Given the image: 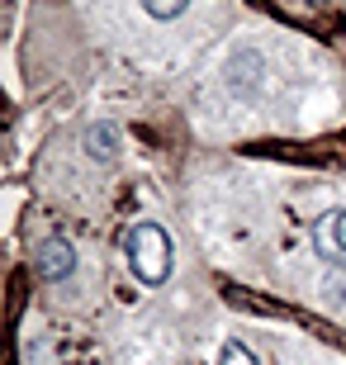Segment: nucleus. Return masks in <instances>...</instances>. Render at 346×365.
<instances>
[{
    "mask_svg": "<svg viewBox=\"0 0 346 365\" xmlns=\"http://www.w3.org/2000/svg\"><path fill=\"white\" fill-rule=\"evenodd\" d=\"M147 14H152V19H175V14H185V5H152V0H147Z\"/></svg>",
    "mask_w": 346,
    "mask_h": 365,
    "instance_id": "nucleus-5",
    "label": "nucleus"
},
{
    "mask_svg": "<svg viewBox=\"0 0 346 365\" xmlns=\"http://www.w3.org/2000/svg\"><path fill=\"white\" fill-rule=\"evenodd\" d=\"M123 257H128V266L143 284H161L171 275V237L157 223H133L123 237Z\"/></svg>",
    "mask_w": 346,
    "mask_h": 365,
    "instance_id": "nucleus-1",
    "label": "nucleus"
},
{
    "mask_svg": "<svg viewBox=\"0 0 346 365\" xmlns=\"http://www.w3.org/2000/svg\"><path fill=\"white\" fill-rule=\"evenodd\" d=\"M218 365H256V356L242 346V341H228L223 351H218Z\"/></svg>",
    "mask_w": 346,
    "mask_h": 365,
    "instance_id": "nucleus-4",
    "label": "nucleus"
},
{
    "mask_svg": "<svg viewBox=\"0 0 346 365\" xmlns=\"http://www.w3.org/2000/svg\"><path fill=\"white\" fill-rule=\"evenodd\" d=\"M313 247H318L322 261H342L346 257V214L332 209V214L318 218V228H313Z\"/></svg>",
    "mask_w": 346,
    "mask_h": 365,
    "instance_id": "nucleus-3",
    "label": "nucleus"
},
{
    "mask_svg": "<svg viewBox=\"0 0 346 365\" xmlns=\"http://www.w3.org/2000/svg\"><path fill=\"white\" fill-rule=\"evenodd\" d=\"M109 138H114L109 128H95V133H91V148H95V157H109Z\"/></svg>",
    "mask_w": 346,
    "mask_h": 365,
    "instance_id": "nucleus-6",
    "label": "nucleus"
},
{
    "mask_svg": "<svg viewBox=\"0 0 346 365\" xmlns=\"http://www.w3.org/2000/svg\"><path fill=\"white\" fill-rule=\"evenodd\" d=\"M34 261H39L43 280H67V275L76 271V247H71L67 237H48V242H39Z\"/></svg>",
    "mask_w": 346,
    "mask_h": 365,
    "instance_id": "nucleus-2",
    "label": "nucleus"
}]
</instances>
